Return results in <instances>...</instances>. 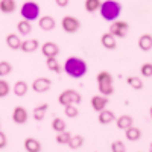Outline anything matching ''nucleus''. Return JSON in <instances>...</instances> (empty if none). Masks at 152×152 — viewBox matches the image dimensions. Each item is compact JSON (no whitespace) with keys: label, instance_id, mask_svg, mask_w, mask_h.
Masks as SVG:
<instances>
[{"label":"nucleus","instance_id":"obj_1","mask_svg":"<svg viewBox=\"0 0 152 152\" xmlns=\"http://www.w3.org/2000/svg\"><path fill=\"white\" fill-rule=\"evenodd\" d=\"M64 72L73 79L84 78L88 72V66L82 58L78 56H69L64 62Z\"/></svg>","mask_w":152,"mask_h":152},{"label":"nucleus","instance_id":"obj_2","mask_svg":"<svg viewBox=\"0 0 152 152\" xmlns=\"http://www.w3.org/2000/svg\"><path fill=\"white\" fill-rule=\"evenodd\" d=\"M100 12V17L107 21H114L120 17V12H122V5L117 2V0H105V2L100 3L99 8Z\"/></svg>","mask_w":152,"mask_h":152},{"label":"nucleus","instance_id":"obj_3","mask_svg":"<svg viewBox=\"0 0 152 152\" xmlns=\"http://www.w3.org/2000/svg\"><path fill=\"white\" fill-rule=\"evenodd\" d=\"M96 82H97V90L100 94L104 96H113L114 94V79L110 72H99L96 76Z\"/></svg>","mask_w":152,"mask_h":152},{"label":"nucleus","instance_id":"obj_4","mask_svg":"<svg viewBox=\"0 0 152 152\" xmlns=\"http://www.w3.org/2000/svg\"><path fill=\"white\" fill-rule=\"evenodd\" d=\"M58 102L61 107H67V105H79L82 102V96L79 91L73 90V88H67V90L61 91L58 96Z\"/></svg>","mask_w":152,"mask_h":152},{"label":"nucleus","instance_id":"obj_5","mask_svg":"<svg viewBox=\"0 0 152 152\" xmlns=\"http://www.w3.org/2000/svg\"><path fill=\"white\" fill-rule=\"evenodd\" d=\"M40 5L37 2H24L21 5V9H20V14L24 20L28 21H35L40 18Z\"/></svg>","mask_w":152,"mask_h":152},{"label":"nucleus","instance_id":"obj_6","mask_svg":"<svg viewBox=\"0 0 152 152\" xmlns=\"http://www.w3.org/2000/svg\"><path fill=\"white\" fill-rule=\"evenodd\" d=\"M108 32L113 34L116 38H125L126 35H128V32H129V24L126 21H122V20H119V21L114 20L110 24Z\"/></svg>","mask_w":152,"mask_h":152},{"label":"nucleus","instance_id":"obj_7","mask_svg":"<svg viewBox=\"0 0 152 152\" xmlns=\"http://www.w3.org/2000/svg\"><path fill=\"white\" fill-rule=\"evenodd\" d=\"M61 26L64 29V32H67V34H76L81 29V21L73 15H66L61 20Z\"/></svg>","mask_w":152,"mask_h":152},{"label":"nucleus","instance_id":"obj_8","mask_svg":"<svg viewBox=\"0 0 152 152\" xmlns=\"http://www.w3.org/2000/svg\"><path fill=\"white\" fill-rule=\"evenodd\" d=\"M50 87H52V81H50L49 78H44V76L37 78L32 82V90L35 93H46V91L50 90Z\"/></svg>","mask_w":152,"mask_h":152},{"label":"nucleus","instance_id":"obj_9","mask_svg":"<svg viewBox=\"0 0 152 152\" xmlns=\"http://www.w3.org/2000/svg\"><path fill=\"white\" fill-rule=\"evenodd\" d=\"M41 53L46 58H56L59 55V46L53 41H46L41 46Z\"/></svg>","mask_w":152,"mask_h":152},{"label":"nucleus","instance_id":"obj_10","mask_svg":"<svg viewBox=\"0 0 152 152\" xmlns=\"http://www.w3.org/2000/svg\"><path fill=\"white\" fill-rule=\"evenodd\" d=\"M108 107V96H104V94H96L91 97V108L96 111V113H100L102 110H105Z\"/></svg>","mask_w":152,"mask_h":152},{"label":"nucleus","instance_id":"obj_11","mask_svg":"<svg viewBox=\"0 0 152 152\" xmlns=\"http://www.w3.org/2000/svg\"><path fill=\"white\" fill-rule=\"evenodd\" d=\"M28 117H29V114L24 107H15L14 111H12V120L17 125H24L28 122Z\"/></svg>","mask_w":152,"mask_h":152},{"label":"nucleus","instance_id":"obj_12","mask_svg":"<svg viewBox=\"0 0 152 152\" xmlns=\"http://www.w3.org/2000/svg\"><path fill=\"white\" fill-rule=\"evenodd\" d=\"M38 26H40L41 31L44 32H49V31H53L55 26H56V21L53 17H50V15H43L38 18Z\"/></svg>","mask_w":152,"mask_h":152},{"label":"nucleus","instance_id":"obj_13","mask_svg":"<svg viewBox=\"0 0 152 152\" xmlns=\"http://www.w3.org/2000/svg\"><path fill=\"white\" fill-rule=\"evenodd\" d=\"M100 44H102L107 50H114L117 47L116 37H114L113 34H110V32H105V34H102V37H100Z\"/></svg>","mask_w":152,"mask_h":152},{"label":"nucleus","instance_id":"obj_14","mask_svg":"<svg viewBox=\"0 0 152 152\" xmlns=\"http://www.w3.org/2000/svg\"><path fill=\"white\" fill-rule=\"evenodd\" d=\"M38 47H40V43H38L35 38H28V40H24L21 43L20 50H23L24 53H32L35 50H38Z\"/></svg>","mask_w":152,"mask_h":152},{"label":"nucleus","instance_id":"obj_15","mask_svg":"<svg viewBox=\"0 0 152 152\" xmlns=\"http://www.w3.org/2000/svg\"><path fill=\"white\" fill-rule=\"evenodd\" d=\"M97 120H99L100 125H110V123H113L114 120H116V114L105 108V110H102V111L99 113Z\"/></svg>","mask_w":152,"mask_h":152},{"label":"nucleus","instance_id":"obj_16","mask_svg":"<svg viewBox=\"0 0 152 152\" xmlns=\"http://www.w3.org/2000/svg\"><path fill=\"white\" fill-rule=\"evenodd\" d=\"M137 44H138V47H140V50H143V52H149V50H152V35H149V34L140 35Z\"/></svg>","mask_w":152,"mask_h":152},{"label":"nucleus","instance_id":"obj_17","mask_svg":"<svg viewBox=\"0 0 152 152\" xmlns=\"http://www.w3.org/2000/svg\"><path fill=\"white\" fill-rule=\"evenodd\" d=\"M116 125H117L119 129L125 131V129H128L129 126L134 125V119L131 116H128V114H123L120 117H116Z\"/></svg>","mask_w":152,"mask_h":152},{"label":"nucleus","instance_id":"obj_18","mask_svg":"<svg viewBox=\"0 0 152 152\" xmlns=\"http://www.w3.org/2000/svg\"><path fill=\"white\" fill-rule=\"evenodd\" d=\"M24 149H26L28 152H41L43 146H41V143L38 142L37 138L28 137L26 140H24Z\"/></svg>","mask_w":152,"mask_h":152},{"label":"nucleus","instance_id":"obj_19","mask_svg":"<svg viewBox=\"0 0 152 152\" xmlns=\"http://www.w3.org/2000/svg\"><path fill=\"white\" fill-rule=\"evenodd\" d=\"M21 38H20V35H17V34H9L8 37H6V46L9 47V49H12V50H17V49H20L21 47Z\"/></svg>","mask_w":152,"mask_h":152},{"label":"nucleus","instance_id":"obj_20","mask_svg":"<svg viewBox=\"0 0 152 152\" xmlns=\"http://www.w3.org/2000/svg\"><path fill=\"white\" fill-rule=\"evenodd\" d=\"M125 137H126V140H129V142H137L138 138L142 137V131L137 128V126H129L128 129H125Z\"/></svg>","mask_w":152,"mask_h":152},{"label":"nucleus","instance_id":"obj_21","mask_svg":"<svg viewBox=\"0 0 152 152\" xmlns=\"http://www.w3.org/2000/svg\"><path fill=\"white\" fill-rule=\"evenodd\" d=\"M47 104H41V105H38L34 108L32 111V117L37 120V122H41L44 117H46V113H47Z\"/></svg>","mask_w":152,"mask_h":152},{"label":"nucleus","instance_id":"obj_22","mask_svg":"<svg viewBox=\"0 0 152 152\" xmlns=\"http://www.w3.org/2000/svg\"><path fill=\"white\" fill-rule=\"evenodd\" d=\"M17 9V3L14 0H0V11L3 14H11Z\"/></svg>","mask_w":152,"mask_h":152},{"label":"nucleus","instance_id":"obj_23","mask_svg":"<svg viewBox=\"0 0 152 152\" xmlns=\"http://www.w3.org/2000/svg\"><path fill=\"white\" fill-rule=\"evenodd\" d=\"M17 29H18V34H20V35L28 37V35L32 32V24H31V21H28V20L23 18L21 21L17 23Z\"/></svg>","mask_w":152,"mask_h":152},{"label":"nucleus","instance_id":"obj_24","mask_svg":"<svg viewBox=\"0 0 152 152\" xmlns=\"http://www.w3.org/2000/svg\"><path fill=\"white\" fill-rule=\"evenodd\" d=\"M12 91H14L15 96L23 97L24 94L28 93V84L24 82V81H17V82L14 84V88H12Z\"/></svg>","mask_w":152,"mask_h":152},{"label":"nucleus","instance_id":"obj_25","mask_svg":"<svg viewBox=\"0 0 152 152\" xmlns=\"http://www.w3.org/2000/svg\"><path fill=\"white\" fill-rule=\"evenodd\" d=\"M100 0H85L84 2V8L88 14H93V12H97L99 8H100Z\"/></svg>","mask_w":152,"mask_h":152},{"label":"nucleus","instance_id":"obj_26","mask_svg":"<svg viewBox=\"0 0 152 152\" xmlns=\"http://www.w3.org/2000/svg\"><path fill=\"white\" fill-rule=\"evenodd\" d=\"M46 67H47V70L53 72V73H56V75H59V73L62 72L56 58H46Z\"/></svg>","mask_w":152,"mask_h":152},{"label":"nucleus","instance_id":"obj_27","mask_svg":"<svg viewBox=\"0 0 152 152\" xmlns=\"http://www.w3.org/2000/svg\"><path fill=\"white\" fill-rule=\"evenodd\" d=\"M126 84L131 88H134V90H142L143 88V81H142V78H138V76H128V78H126Z\"/></svg>","mask_w":152,"mask_h":152},{"label":"nucleus","instance_id":"obj_28","mask_svg":"<svg viewBox=\"0 0 152 152\" xmlns=\"http://www.w3.org/2000/svg\"><path fill=\"white\" fill-rule=\"evenodd\" d=\"M84 137L82 135H72V138H70V142H69V148L70 149H73V151H76V149H79V148H82V145H84Z\"/></svg>","mask_w":152,"mask_h":152},{"label":"nucleus","instance_id":"obj_29","mask_svg":"<svg viewBox=\"0 0 152 152\" xmlns=\"http://www.w3.org/2000/svg\"><path fill=\"white\" fill-rule=\"evenodd\" d=\"M52 129L56 131V132H62L67 129V125H66V120L61 119V117H55L52 120Z\"/></svg>","mask_w":152,"mask_h":152},{"label":"nucleus","instance_id":"obj_30","mask_svg":"<svg viewBox=\"0 0 152 152\" xmlns=\"http://www.w3.org/2000/svg\"><path fill=\"white\" fill-rule=\"evenodd\" d=\"M70 138H72V134L69 131H62V132H56V137H55V140L58 145H69L70 142Z\"/></svg>","mask_w":152,"mask_h":152},{"label":"nucleus","instance_id":"obj_31","mask_svg":"<svg viewBox=\"0 0 152 152\" xmlns=\"http://www.w3.org/2000/svg\"><path fill=\"white\" fill-rule=\"evenodd\" d=\"M64 114L67 119H76L79 116V110L76 105H67V107H64Z\"/></svg>","mask_w":152,"mask_h":152},{"label":"nucleus","instance_id":"obj_32","mask_svg":"<svg viewBox=\"0 0 152 152\" xmlns=\"http://www.w3.org/2000/svg\"><path fill=\"white\" fill-rule=\"evenodd\" d=\"M12 72V66L9 64L8 61H0V78L3 76H8Z\"/></svg>","mask_w":152,"mask_h":152},{"label":"nucleus","instance_id":"obj_33","mask_svg":"<svg viewBox=\"0 0 152 152\" xmlns=\"http://www.w3.org/2000/svg\"><path fill=\"white\" fill-rule=\"evenodd\" d=\"M140 73L145 78H152V62H145V64H142Z\"/></svg>","mask_w":152,"mask_h":152},{"label":"nucleus","instance_id":"obj_34","mask_svg":"<svg viewBox=\"0 0 152 152\" xmlns=\"http://www.w3.org/2000/svg\"><path fill=\"white\" fill-rule=\"evenodd\" d=\"M111 152H126V145L122 140H116L111 143Z\"/></svg>","mask_w":152,"mask_h":152},{"label":"nucleus","instance_id":"obj_35","mask_svg":"<svg viewBox=\"0 0 152 152\" xmlns=\"http://www.w3.org/2000/svg\"><path fill=\"white\" fill-rule=\"evenodd\" d=\"M9 91H11L9 84H8L5 79H0V99H2V97H6V96L9 94Z\"/></svg>","mask_w":152,"mask_h":152},{"label":"nucleus","instance_id":"obj_36","mask_svg":"<svg viewBox=\"0 0 152 152\" xmlns=\"http://www.w3.org/2000/svg\"><path fill=\"white\" fill-rule=\"evenodd\" d=\"M6 145H8V137L3 131H0V149L6 148Z\"/></svg>","mask_w":152,"mask_h":152},{"label":"nucleus","instance_id":"obj_37","mask_svg":"<svg viewBox=\"0 0 152 152\" xmlns=\"http://www.w3.org/2000/svg\"><path fill=\"white\" fill-rule=\"evenodd\" d=\"M55 3H56L59 8H66V6H69L70 0H55Z\"/></svg>","mask_w":152,"mask_h":152},{"label":"nucleus","instance_id":"obj_38","mask_svg":"<svg viewBox=\"0 0 152 152\" xmlns=\"http://www.w3.org/2000/svg\"><path fill=\"white\" fill-rule=\"evenodd\" d=\"M149 116H151V119H152V107L149 108Z\"/></svg>","mask_w":152,"mask_h":152},{"label":"nucleus","instance_id":"obj_39","mask_svg":"<svg viewBox=\"0 0 152 152\" xmlns=\"http://www.w3.org/2000/svg\"><path fill=\"white\" fill-rule=\"evenodd\" d=\"M149 152H152V143L149 145Z\"/></svg>","mask_w":152,"mask_h":152},{"label":"nucleus","instance_id":"obj_40","mask_svg":"<svg viewBox=\"0 0 152 152\" xmlns=\"http://www.w3.org/2000/svg\"><path fill=\"white\" fill-rule=\"evenodd\" d=\"M0 125H2V123H0Z\"/></svg>","mask_w":152,"mask_h":152}]
</instances>
